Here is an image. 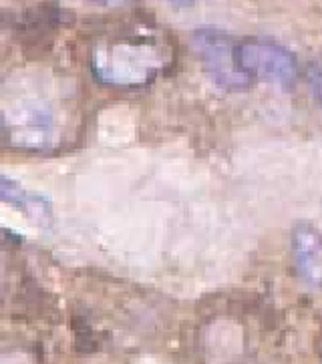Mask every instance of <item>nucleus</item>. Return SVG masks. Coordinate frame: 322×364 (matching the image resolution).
Returning <instances> with one entry per match:
<instances>
[{
	"instance_id": "1",
	"label": "nucleus",
	"mask_w": 322,
	"mask_h": 364,
	"mask_svg": "<svg viewBox=\"0 0 322 364\" xmlns=\"http://www.w3.org/2000/svg\"><path fill=\"white\" fill-rule=\"evenodd\" d=\"M2 139L14 149L48 153L69 141L73 113L48 85L24 79L12 82L2 99Z\"/></svg>"
},
{
	"instance_id": "2",
	"label": "nucleus",
	"mask_w": 322,
	"mask_h": 364,
	"mask_svg": "<svg viewBox=\"0 0 322 364\" xmlns=\"http://www.w3.org/2000/svg\"><path fill=\"white\" fill-rule=\"evenodd\" d=\"M169 47L154 33H127L99 41L91 50V69L111 87H141L169 63Z\"/></svg>"
},
{
	"instance_id": "3",
	"label": "nucleus",
	"mask_w": 322,
	"mask_h": 364,
	"mask_svg": "<svg viewBox=\"0 0 322 364\" xmlns=\"http://www.w3.org/2000/svg\"><path fill=\"white\" fill-rule=\"evenodd\" d=\"M238 69L248 79L282 82L288 85L299 75L294 55L270 38H246L236 48Z\"/></svg>"
},
{
	"instance_id": "4",
	"label": "nucleus",
	"mask_w": 322,
	"mask_h": 364,
	"mask_svg": "<svg viewBox=\"0 0 322 364\" xmlns=\"http://www.w3.org/2000/svg\"><path fill=\"white\" fill-rule=\"evenodd\" d=\"M191 43L198 50L208 75L224 89H244L250 79L238 69L236 48L238 43L218 28H198Z\"/></svg>"
},
{
	"instance_id": "5",
	"label": "nucleus",
	"mask_w": 322,
	"mask_h": 364,
	"mask_svg": "<svg viewBox=\"0 0 322 364\" xmlns=\"http://www.w3.org/2000/svg\"><path fill=\"white\" fill-rule=\"evenodd\" d=\"M292 256L300 278L322 290V232L312 225H299L292 232Z\"/></svg>"
},
{
	"instance_id": "6",
	"label": "nucleus",
	"mask_w": 322,
	"mask_h": 364,
	"mask_svg": "<svg viewBox=\"0 0 322 364\" xmlns=\"http://www.w3.org/2000/svg\"><path fill=\"white\" fill-rule=\"evenodd\" d=\"M0 196L4 203H11L14 210L23 213L26 220H31L41 228H48L53 222V208L47 198L41 193L28 191L21 181L9 176L0 177Z\"/></svg>"
},
{
	"instance_id": "7",
	"label": "nucleus",
	"mask_w": 322,
	"mask_h": 364,
	"mask_svg": "<svg viewBox=\"0 0 322 364\" xmlns=\"http://www.w3.org/2000/svg\"><path fill=\"white\" fill-rule=\"evenodd\" d=\"M308 82H311L312 93L316 95V99L322 103V63H314L308 67Z\"/></svg>"
},
{
	"instance_id": "8",
	"label": "nucleus",
	"mask_w": 322,
	"mask_h": 364,
	"mask_svg": "<svg viewBox=\"0 0 322 364\" xmlns=\"http://www.w3.org/2000/svg\"><path fill=\"white\" fill-rule=\"evenodd\" d=\"M97 4H103V6H123V4H127V2H132V0H93Z\"/></svg>"
},
{
	"instance_id": "9",
	"label": "nucleus",
	"mask_w": 322,
	"mask_h": 364,
	"mask_svg": "<svg viewBox=\"0 0 322 364\" xmlns=\"http://www.w3.org/2000/svg\"><path fill=\"white\" fill-rule=\"evenodd\" d=\"M171 4H176V6H188V4H191L193 0H169Z\"/></svg>"
}]
</instances>
